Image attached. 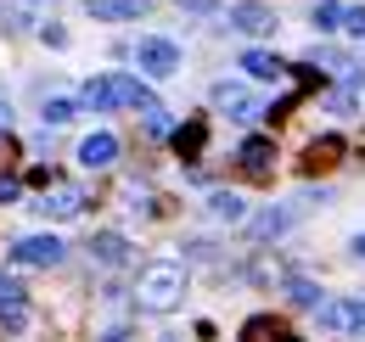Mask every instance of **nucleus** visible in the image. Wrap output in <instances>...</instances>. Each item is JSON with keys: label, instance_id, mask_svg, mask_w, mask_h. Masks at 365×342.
<instances>
[{"label": "nucleus", "instance_id": "nucleus-17", "mask_svg": "<svg viewBox=\"0 0 365 342\" xmlns=\"http://www.w3.org/2000/svg\"><path fill=\"white\" fill-rule=\"evenodd\" d=\"M292 219H298V208H270V214L253 219V236H275V230H287Z\"/></svg>", "mask_w": 365, "mask_h": 342}, {"label": "nucleus", "instance_id": "nucleus-7", "mask_svg": "<svg viewBox=\"0 0 365 342\" xmlns=\"http://www.w3.org/2000/svg\"><path fill=\"white\" fill-rule=\"evenodd\" d=\"M230 28L247 34V40H259V34H270V28H275V11H270V6H259V0H242V6H230Z\"/></svg>", "mask_w": 365, "mask_h": 342}, {"label": "nucleus", "instance_id": "nucleus-9", "mask_svg": "<svg viewBox=\"0 0 365 342\" xmlns=\"http://www.w3.org/2000/svg\"><path fill=\"white\" fill-rule=\"evenodd\" d=\"M79 163L85 169H107V163H118V135H107V129H96L79 140Z\"/></svg>", "mask_w": 365, "mask_h": 342}, {"label": "nucleus", "instance_id": "nucleus-21", "mask_svg": "<svg viewBox=\"0 0 365 342\" xmlns=\"http://www.w3.org/2000/svg\"><path fill=\"white\" fill-rule=\"evenodd\" d=\"M68 118H79V101H68V95L46 101V124H68Z\"/></svg>", "mask_w": 365, "mask_h": 342}, {"label": "nucleus", "instance_id": "nucleus-13", "mask_svg": "<svg viewBox=\"0 0 365 342\" xmlns=\"http://www.w3.org/2000/svg\"><path fill=\"white\" fill-rule=\"evenodd\" d=\"M91 17H107V23H124V17H146V0H85Z\"/></svg>", "mask_w": 365, "mask_h": 342}, {"label": "nucleus", "instance_id": "nucleus-3", "mask_svg": "<svg viewBox=\"0 0 365 342\" xmlns=\"http://www.w3.org/2000/svg\"><path fill=\"white\" fill-rule=\"evenodd\" d=\"M236 169L247 174V180H270V174H275V140L247 135V140L236 146Z\"/></svg>", "mask_w": 365, "mask_h": 342}, {"label": "nucleus", "instance_id": "nucleus-6", "mask_svg": "<svg viewBox=\"0 0 365 342\" xmlns=\"http://www.w3.org/2000/svg\"><path fill=\"white\" fill-rule=\"evenodd\" d=\"M135 62H140V73H152V79H169L175 68H180V51L169 40H140L135 45Z\"/></svg>", "mask_w": 365, "mask_h": 342}, {"label": "nucleus", "instance_id": "nucleus-23", "mask_svg": "<svg viewBox=\"0 0 365 342\" xmlns=\"http://www.w3.org/2000/svg\"><path fill=\"white\" fill-rule=\"evenodd\" d=\"M17 191H23V185H17V180H6V174H0V202H17Z\"/></svg>", "mask_w": 365, "mask_h": 342}, {"label": "nucleus", "instance_id": "nucleus-16", "mask_svg": "<svg viewBox=\"0 0 365 342\" xmlns=\"http://www.w3.org/2000/svg\"><path fill=\"white\" fill-rule=\"evenodd\" d=\"M208 208H214V219H230V224H242V219H247V202H242L236 191H214V197H208Z\"/></svg>", "mask_w": 365, "mask_h": 342}, {"label": "nucleus", "instance_id": "nucleus-10", "mask_svg": "<svg viewBox=\"0 0 365 342\" xmlns=\"http://www.w3.org/2000/svg\"><path fill=\"white\" fill-rule=\"evenodd\" d=\"M214 101L225 107L230 118H259V113H264V107L253 101V90H247V85H220V90H214Z\"/></svg>", "mask_w": 365, "mask_h": 342}, {"label": "nucleus", "instance_id": "nucleus-18", "mask_svg": "<svg viewBox=\"0 0 365 342\" xmlns=\"http://www.w3.org/2000/svg\"><path fill=\"white\" fill-rule=\"evenodd\" d=\"M287 298L298 303V309H320V286L304 281V275H292V281H287Z\"/></svg>", "mask_w": 365, "mask_h": 342}, {"label": "nucleus", "instance_id": "nucleus-12", "mask_svg": "<svg viewBox=\"0 0 365 342\" xmlns=\"http://www.w3.org/2000/svg\"><path fill=\"white\" fill-rule=\"evenodd\" d=\"M242 342H298L281 320H270V314H253L247 326H242Z\"/></svg>", "mask_w": 365, "mask_h": 342}, {"label": "nucleus", "instance_id": "nucleus-25", "mask_svg": "<svg viewBox=\"0 0 365 342\" xmlns=\"http://www.w3.org/2000/svg\"><path fill=\"white\" fill-rule=\"evenodd\" d=\"M101 342H130V331H107V337H101Z\"/></svg>", "mask_w": 365, "mask_h": 342}, {"label": "nucleus", "instance_id": "nucleus-2", "mask_svg": "<svg viewBox=\"0 0 365 342\" xmlns=\"http://www.w3.org/2000/svg\"><path fill=\"white\" fill-rule=\"evenodd\" d=\"M180 292H185V269L180 264H146V269H140V286H135L140 309L169 314V309L180 303Z\"/></svg>", "mask_w": 365, "mask_h": 342}, {"label": "nucleus", "instance_id": "nucleus-11", "mask_svg": "<svg viewBox=\"0 0 365 342\" xmlns=\"http://www.w3.org/2000/svg\"><path fill=\"white\" fill-rule=\"evenodd\" d=\"M337 157H343V140H337V135H320V140H309V152H304V174L331 169Z\"/></svg>", "mask_w": 365, "mask_h": 342}, {"label": "nucleus", "instance_id": "nucleus-27", "mask_svg": "<svg viewBox=\"0 0 365 342\" xmlns=\"http://www.w3.org/2000/svg\"><path fill=\"white\" fill-rule=\"evenodd\" d=\"M354 253H360V258H365V236H360V242H354Z\"/></svg>", "mask_w": 365, "mask_h": 342}, {"label": "nucleus", "instance_id": "nucleus-24", "mask_svg": "<svg viewBox=\"0 0 365 342\" xmlns=\"http://www.w3.org/2000/svg\"><path fill=\"white\" fill-rule=\"evenodd\" d=\"M185 11H214V6H220V0H180Z\"/></svg>", "mask_w": 365, "mask_h": 342}, {"label": "nucleus", "instance_id": "nucleus-22", "mask_svg": "<svg viewBox=\"0 0 365 342\" xmlns=\"http://www.w3.org/2000/svg\"><path fill=\"white\" fill-rule=\"evenodd\" d=\"M343 28H349V34H360V40H365V6H343Z\"/></svg>", "mask_w": 365, "mask_h": 342}, {"label": "nucleus", "instance_id": "nucleus-19", "mask_svg": "<svg viewBox=\"0 0 365 342\" xmlns=\"http://www.w3.org/2000/svg\"><path fill=\"white\" fill-rule=\"evenodd\" d=\"M202 135H208L202 124H185L180 135H175V152H180V157H197V152H202Z\"/></svg>", "mask_w": 365, "mask_h": 342}, {"label": "nucleus", "instance_id": "nucleus-28", "mask_svg": "<svg viewBox=\"0 0 365 342\" xmlns=\"http://www.w3.org/2000/svg\"><path fill=\"white\" fill-rule=\"evenodd\" d=\"M0 124H6V101H0Z\"/></svg>", "mask_w": 365, "mask_h": 342}, {"label": "nucleus", "instance_id": "nucleus-20", "mask_svg": "<svg viewBox=\"0 0 365 342\" xmlns=\"http://www.w3.org/2000/svg\"><path fill=\"white\" fill-rule=\"evenodd\" d=\"M315 28H343V0H320L315 6Z\"/></svg>", "mask_w": 365, "mask_h": 342}, {"label": "nucleus", "instance_id": "nucleus-4", "mask_svg": "<svg viewBox=\"0 0 365 342\" xmlns=\"http://www.w3.org/2000/svg\"><path fill=\"white\" fill-rule=\"evenodd\" d=\"M11 258H17V264H29V269H56V264L68 258V247H62L56 236H23V242L11 247Z\"/></svg>", "mask_w": 365, "mask_h": 342}, {"label": "nucleus", "instance_id": "nucleus-26", "mask_svg": "<svg viewBox=\"0 0 365 342\" xmlns=\"http://www.w3.org/2000/svg\"><path fill=\"white\" fill-rule=\"evenodd\" d=\"M0 157H11V140H6V129H0Z\"/></svg>", "mask_w": 365, "mask_h": 342}, {"label": "nucleus", "instance_id": "nucleus-1", "mask_svg": "<svg viewBox=\"0 0 365 342\" xmlns=\"http://www.w3.org/2000/svg\"><path fill=\"white\" fill-rule=\"evenodd\" d=\"M158 95L140 85V79H130V73H113V79H91L85 85V95H79V107H91V113H107V107H152Z\"/></svg>", "mask_w": 365, "mask_h": 342}, {"label": "nucleus", "instance_id": "nucleus-8", "mask_svg": "<svg viewBox=\"0 0 365 342\" xmlns=\"http://www.w3.org/2000/svg\"><path fill=\"white\" fill-rule=\"evenodd\" d=\"M34 208H40L46 219H73L79 208H85V191H79V185H62V180H56V185H51V191L40 197V202H34Z\"/></svg>", "mask_w": 365, "mask_h": 342}, {"label": "nucleus", "instance_id": "nucleus-5", "mask_svg": "<svg viewBox=\"0 0 365 342\" xmlns=\"http://www.w3.org/2000/svg\"><path fill=\"white\" fill-rule=\"evenodd\" d=\"M320 326H326V331H354V337H365V303L360 298L320 303Z\"/></svg>", "mask_w": 365, "mask_h": 342}, {"label": "nucleus", "instance_id": "nucleus-15", "mask_svg": "<svg viewBox=\"0 0 365 342\" xmlns=\"http://www.w3.org/2000/svg\"><path fill=\"white\" fill-rule=\"evenodd\" d=\"M242 68H247L253 79H281V73H287V62L270 56V51H247V56H242Z\"/></svg>", "mask_w": 365, "mask_h": 342}, {"label": "nucleus", "instance_id": "nucleus-14", "mask_svg": "<svg viewBox=\"0 0 365 342\" xmlns=\"http://www.w3.org/2000/svg\"><path fill=\"white\" fill-rule=\"evenodd\" d=\"M91 258H101V264H124V258H130V242H124L118 230H101V236L91 242Z\"/></svg>", "mask_w": 365, "mask_h": 342}]
</instances>
